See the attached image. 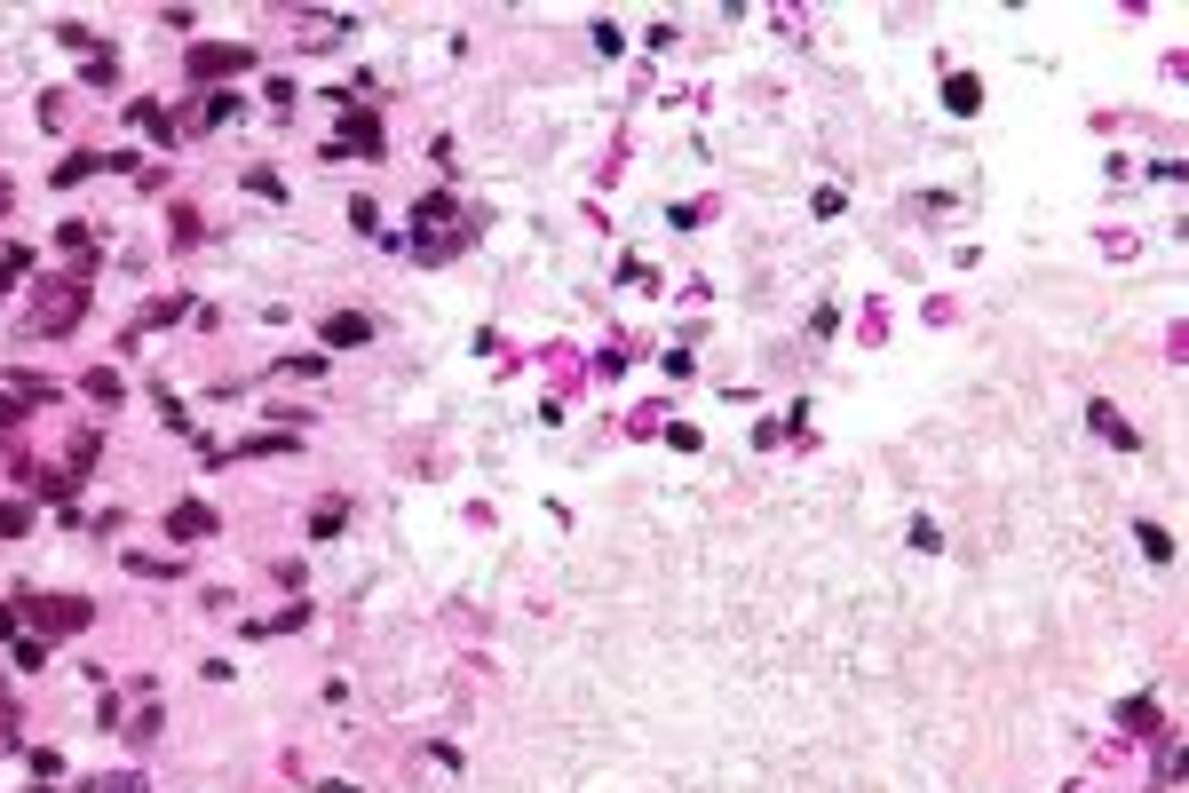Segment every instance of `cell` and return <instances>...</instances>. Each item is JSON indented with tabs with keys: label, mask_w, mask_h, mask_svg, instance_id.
Here are the masks:
<instances>
[{
	"label": "cell",
	"mask_w": 1189,
	"mask_h": 793,
	"mask_svg": "<svg viewBox=\"0 0 1189 793\" xmlns=\"http://www.w3.org/2000/svg\"><path fill=\"white\" fill-rule=\"evenodd\" d=\"M207 532H215V508H199V500H183L167 516V540H207Z\"/></svg>",
	"instance_id": "cell-3"
},
{
	"label": "cell",
	"mask_w": 1189,
	"mask_h": 793,
	"mask_svg": "<svg viewBox=\"0 0 1189 793\" xmlns=\"http://www.w3.org/2000/svg\"><path fill=\"white\" fill-rule=\"evenodd\" d=\"M1094 429H1102V437H1110V445H1126V453H1134V445H1142V437H1134V429H1126V421H1118V413H1110V405H1094Z\"/></svg>",
	"instance_id": "cell-6"
},
{
	"label": "cell",
	"mask_w": 1189,
	"mask_h": 793,
	"mask_svg": "<svg viewBox=\"0 0 1189 793\" xmlns=\"http://www.w3.org/2000/svg\"><path fill=\"white\" fill-rule=\"evenodd\" d=\"M24 524H32V508H16V500H8V508H0V532H24Z\"/></svg>",
	"instance_id": "cell-9"
},
{
	"label": "cell",
	"mask_w": 1189,
	"mask_h": 793,
	"mask_svg": "<svg viewBox=\"0 0 1189 793\" xmlns=\"http://www.w3.org/2000/svg\"><path fill=\"white\" fill-rule=\"evenodd\" d=\"M325 341L333 349H357V341H373V318H325Z\"/></svg>",
	"instance_id": "cell-4"
},
{
	"label": "cell",
	"mask_w": 1189,
	"mask_h": 793,
	"mask_svg": "<svg viewBox=\"0 0 1189 793\" xmlns=\"http://www.w3.org/2000/svg\"><path fill=\"white\" fill-rule=\"evenodd\" d=\"M0 635H16V611H8V603H0Z\"/></svg>",
	"instance_id": "cell-11"
},
{
	"label": "cell",
	"mask_w": 1189,
	"mask_h": 793,
	"mask_svg": "<svg viewBox=\"0 0 1189 793\" xmlns=\"http://www.w3.org/2000/svg\"><path fill=\"white\" fill-rule=\"evenodd\" d=\"M349 151H373L381 159V112H349L341 143H325V159H349Z\"/></svg>",
	"instance_id": "cell-1"
},
{
	"label": "cell",
	"mask_w": 1189,
	"mask_h": 793,
	"mask_svg": "<svg viewBox=\"0 0 1189 793\" xmlns=\"http://www.w3.org/2000/svg\"><path fill=\"white\" fill-rule=\"evenodd\" d=\"M944 104H952V112H960V119H968L975 104H983V88H975V72H960V80H952V88H944Z\"/></svg>",
	"instance_id": "cell-5"
},
{
	"label": "cell",
	"mask_w": 1189,
	"mask_h": 793,
	"mask_svg": "<svg viewBox=\"0 0 1189 793\" xmlns=\"http://www.w3.org/2000/svg\"><path fill=\"white\" fill-rule=\"evenodd\" d=\"M16 278H24V246H8V254H0V294H8Z\"/></svg>",
	"instance_id": "cell-8"
},
{
	"label": "cell",
	"mask_w": 1189,
	"mask_h": 793,
	"mask_svg": "<svg viewBox=\"0 0 1189 793\" xmlns=\"http://www.w3.org/2000/svg\"><path fill=\"white\" fill-rule=\"evenodd\" d=\"M96 793H143V778H104Z\"/></svg>",
	"instance_id": "cell-10"
},
{
	"label": "cell",
	"mask_w": 1189,
	"mask_h": 793,
	"mask_svg": "<svg viewBox=\"0 0 1189 793\" xmlns=\"http://www.w3.org/2000/svg\"><path fill=\"white\" fill-rule=\"evenodd\" d=\"M246 64H254V48H222V40H215V48H191V72H199V80H222V72H246Z\"/></svg>",
	"instance_id": "cell-2"
},
{
	"label": "cell",
	"mask_w": 1189,
	"mask_h": 793,
	"mask_svg": "<svg viewBox=\"0 0 1189 793\" xmlns=\"http://www.w3.org/2000/svg\"><path fill=\"white\" fill-rule=\"evenodd\" d=\"M88 397H96V405H119V373H88Z\"/></svg>",
	"instance_id": "cell-7"
}]
</instances>
